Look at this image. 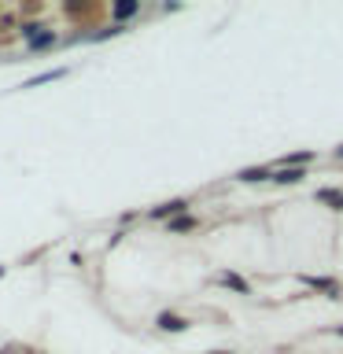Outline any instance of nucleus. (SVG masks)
Listing matches in <instances>:
<instances>
[{"label":"nucleus","mask_w":343,"mask_h":354,"mask_svg":"<svg viewBox=\"0 0 343 354\" xmlns=\"http://www.w3.org/2000/svg\"><path fill=\"white\" fill-rule=\"evenodd\" d=\"M170 232H192L196 229V218H188V214H181V218H174L170 225H166Z\"/></svg>","instance_id":"7"},{"label":"nucleus","mask_w":343,"mask_h":354,"mask_svg":"<svg viewBox=\"0 0 343 354\" xmlns=\"http://www.w3.org/2000/svg\"><path fill=\"white\" fill-rule=\"evenodd\" d=\"M185 210H188V199H170V203H163V207H155L151 210V218H181L185 214Z\"/></svg>","instance_id":"2"},{"label":"nucleus","mask_w":343,"mask_h":354,"mask_svg":"<svg viewBox=\"0 0 343 354\" xmlns=\"http://www.w3.org/2000/svg\"><path fill=\"white\" fill-rule=\"evenodd\" d=\"M137 11H140L137 0H126V4H115V19H133Z\"/></svg>","instance_id":"8"},{"label":"nucleus","mask_w":343,"mask_h":354,"mask_svg":"<svg viewBox=\"0 0 343 354\" xmlns=\"http://www.w3.org/2000/svg\"><path fill=\"white\" fill-rule=\"evenodd\" d=\"M336 159H343V144H340V148H336Z\"/></svg>","instance_id":"11"},{"label":"nucleus","mask_w":343,"mask_h":354,"mask_svg":"<svg viewBox=\"0 0 343 354\" xmlns=\"http://www.w3.org/2000/svg\"><path fill=\"white\" fill-rule=\"evenodd\" d=\"M303 284L306 288H314V292H325L332 299H340L343 295V284L340 281H332V277H303Z\"/></svg>","instance_id":"1"},{"label":"nucleus","mask_w":343,"mask_h":354,"mask_svg":"<svg viewBox=\"0 0 343 354\" xmlns=\"http://www.w3.org/2000/svg\"><path fill=\"white\" fill-rule=\"evenodd\" d=\"M237 177L240 181H266V177L273 181V166H251V170H240Z\"/></svg>","instance_id":"6"},{"label":"nucleus","mask_w":343,"mask_h":354,"mask_svg":"<svg viewBox=\"0 0 343 354\" xmlns=\"http://www.w3.org/2000/svg\"><path fill=\"white\" fill-rule=\"evenodd\" d=\"M210 354H232V351H210Z\"/></svg>","instance_id":"13"},{"label":"nucleus","mask_w":343,"mask_h":354,"mask_svg":"<svg viewBox=\"0 0 343 354\" xmlns=\"http://www.w3.org/2000/svg\"><path fill=\"white\" fill-rule=\"evenodd\" d=\"M48 44H55V33L52 30H41L37 37L30 41V48H48Z\"/></svg>","instance_id":"10"},{"label":"nucleus","mask_w":343,"mask_h":354,"mask_svg":"<svg viewBox=\"0 0 343 354\" xmlns=\"http://www.w3.org/2000/svg\"><path fill=\"white\" fill-rule=\"evenodd\" d=\"M155 325L166 328V332H185V328H188V321H185V317H177V314H159V317H155Z\"/></svg>","instance_id":"5"},{"label":"nucleus","mask_w":343,"mask_h":354,"mask_svg":"<svg viewBox=\"0 0 343 354\" xmlns=\"http://www.w3.org/2000/svg\"><path fill=\"white\" fill-rule=\"evenodd\" d=\"M306 170L303 166H284V170H273V181L277 185H295V181H303Z\"/></svg>","instance_id":"4"},{"label":"nucleus","mask_w":343,"mask_h":354,"mask_svg":"<svg viewBox=\"0 0 343 354\" xmlns=\"http://www.w3.org/2000/svg\"><path fill=\"white\" fill-rule=\"evenodd\" d=\"M336 336H340V339H343V325H340V328H336Z\"/></svg>","instance_id":"12"},{"label":"nucleus","mask_w":343,"mask_h":354,"mask_svg":"<svg viewBox=\"0 0 343 354\" xmlns=\"http://www.w3.org/2000/svg\"><path fill=\"white\" fill-rule=\"evenodd\" d=\"M218 284H221V288H229V292H240V295H251V284H248V281H243V277H240V273H229V270H225V273H218Z\"/></svg>","instance_id":"3"},{"label":"nucleus","mask_w":343,"mask_h":354,"mask_svg":"<svg viewBox=\"0 0 343 354\" xmlns=\"http://www.w3.org/2000/svg\"><path fill=\"white\" fill-rule=\"evenodd\" d=\"M317 199H321V203H332L336 210H343V192H332V188H321V192H317Z\"/></svg>","instance_id":"9"}]
</instances>
